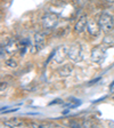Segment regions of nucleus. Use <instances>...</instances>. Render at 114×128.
Instances as JSON below:
<instances>
[{
  "label": "nucleus",
  "mask_w": 114,
  "mask_h": 128,
  "mask_svg": "<svg viewBox=\"0 0 114 128\" xmlns=\"http://www.w3.org/2000/svg\"><path fill=\"white\" fill-rule=\"evenodd\" d=\"M69 58L73 62H80L83 58V48L80 42H74L69 47Z\"/></svg>",
  "instance_id": "obj_1"
},
{
  "label": "nucleus",
  "mask_w": 114,
  "mask_h": 128,
  "mask_svg": "<svg viewBox=\"0 0 114 128\" xmlns=\"http://www.w3.org/2000/svg\"><path fill=\"white\" fill-rule=\"evenodd\" d=\"M98 23L99 26H101V30H103L104 32H110L114 28L113 16L109 13H102L98 18Z\"/></svg>",
  "instance_id": "obj_2"
},
{
  "label": "nucleus",
  "mask_w": 114,
  "mask_h": 128,
  "mask_svg": "<svg viewBox=\"0 0 114 128\" xmlns=\"http://www.w3.org/2000/svg\"><path fill=\"white\" fill-rule=\"evenodd\" d=\"M59 22V17L57 14L55 13H47L43 15L42 20H41V23H42V26L46 30H53L57 26V24Z\"/></svg>",
  "instance_id": "obj_3"
},
{
  "label": "nucleus",
  "mask_w": 114,
  "mask_h": 128,
  "mask_svg": "<svg viewBox=\"0 0 114 128\" xmlns=\"http://www.w3.org/2000/svg\"><path fill=\"white\" fill-rule=\"evenodd\" d=\"M66 57H69V46L62 45L53 53L51 61L55 64H61V63H63L64 60L66 58Z\"/></svg>",
  "instance_id": "obj_4"
},
{
  "label": "nucleus",
  "mask_w": 114,
  "mask_h": 128,
  "mask_svg": "<svg viewBox=\"0 0 114 128\" xmlns=\"http://www.w3.org/2000/svg\"><path fill=\"white\" fill-rule=\"evenodd\" d=\"M105 56H106V52H105V49H104L103 47H101V46L94 47L93 50H91V54H90L91 61L95 62V63H98V64H101L102 62L105 60Z\"/></svg>",
  "instance_id": "obj_5"
},
{
  "label": "nucleus",
  "mask_w": 114,
  "mask_h": 128,
  "mask_svg": "<svg viewBox=\"0 0 114 128\" xmlns=\"http://www.w3.org/2000/svg\"><path fill=\"white\" fill-rule=\"evenodd\" d=\"M46 46V34L43 32H37L34 34V47L35 50L40 52Z\"/></svg>",
  "instance_id": "obj_6"
},
{
  "label": "nucleus",
  "mask_w": 114,
  "mask_h": 128,
  "mask_svg": "<svg viewBox=\"0 0 114 128\" xmlns=\"http://www.w3.org/2000/svg\"><path fill=\"white\" fill-rule=\"evenodd\" d=\"M19 48H21V45H19L18 41L16 39H11L5 45V52L7 54H9V55H13V54H15L18 50Z\"/></svg>",
  "instance_id": "obj_7"
},
{
  "label": "nucleus",
  "mask_w": 114,
  "mask_h": 128,
  "mask_svg": "<svg viewBox=\"0 0 114 128\" xmlns=\"http://www.w3.org/2000/svg\"><path fill=\"white\" fill-rule=\"evenodd\" d=\"M87 25H88V18L86 15H83V16H81V17L78 20L77 23H75L74 31L77 32V33H82V32H85V30L87 29Z\"/></svg>",
  "instance_id": "obj_8"
},
{
  "label": "nucleus",
  "mask_w": 114,
  "mask_h": 128,
  "mask_svg": "<svg viewBox=\"0 0 114 128\" xmlns=\"http://www.w3.org/2000/svg\"><path fill=\"white\" fill-rule=\"evenodd\" d=\"M87 30H88V32H89V34L90 36H93V37H97V36L99 34V30H101L99 23H96V21H94V20L88 21Z\"/></svg>",
  "instance_id": "obj_9"
},
{
  "label": "nucleus",
  "mask_w": 114,
  "mask_h": 128,
  "mask_svg": "<svg viewBox=\"0 0 114 128\" xmlns=\"http://www.w3.org/2000/svg\"><path fill=\"white\" fill-rule=\"evenodd\" d=\"M72 71H73L72 65L65 64V65H63V66H61L58 69V74L61 76V77H67V76H70L72 73Z\"/></svg>",
  "instance_id": "obj_10"
},
{
  "label": "nucleus",
  "mask_w": 114,
  "mask_h": 128,
  "mask_svg": "<svg viewBox=\"0 0 114 128\" xmlns=\"http://www.w3.org/2000/svg\"><path fill=\"white\" fill-rule=\"evenodd\" d=\"M22 125H23V121L21 119H17V118L7 120V121L3 122V126H6V127H19Z\"/></svg>",
  "instance_id": "obj_11"
},
{
  "label": "nucleus",
  "mask_w": 114,
  "mask_h": 128,
  "mask_svg": "<svg viewBox=\"0 0 114 128\" xmlns=\"http://www.w3.org/2000/svg\"><path fill=\"white\" fill-rule=\"evenodd\" d=\"M6 65H7L8 68H11V69H14V68H16L17 65H18V63H17V60L14 58V57H10V58L6 60Z\"/></svg>",
  "instance_id": "obj_12"
},
{
  "label": "nucleus",
  "mask_w": 114,
  "mask_h": 128,
  "mask_svg": "<svg viewBox=\"0 0 114 128\" xmlns=\"http://www.w3.org/2000/svg\"><path fill=\"white\" fill-rule=\"evenodd\" d=\"M110 90H111V93H114V82L111 84V86H110Z\"/></svg>",
  "instance_id": "obj_13"
},
{
  "label": "nucleus",
  "mask_w": 114,
  "mask_h": 128,
  "mask_svg": "<svg viewBox=\"0 0 114 128\" xmlns=\"http://www.w3.org/2000/svg\"><path fill=\"white\" fill-rule=\"evenodd\" d=\"M3 87H6V84H1V90H3Z\"/></svg>",
  "instance_id": "obj_14"
},
{
  "label": "nucleus",
  "mask_w": 114,
  "mask_h": 128,
  "mask_svg": "<svg viewBox=\"0 0 114 128\" xmlns=\"http://www.w3.org/2000/svg\"><path fill=\"white\" fill-rule=\"evenodd\" d=\"M107 2H111V4H113L114 2V0H106Z\"/></svg>",
  "instance_id": "obj_15"
}]
</instances>
